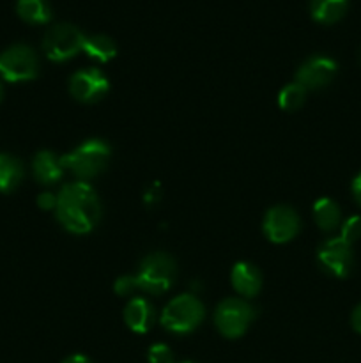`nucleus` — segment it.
Returning a JSON list of instances; mask_svg holds the SVG:
<instances>
[{"mask_svg": "<svg viewBox=\"0 0 361 363\" xmlns=\"http://www.w3.org/2000/svg\"><path fill=\"white\" fill-rule=\"evenodd\" d=\"M347 0H310L311 18L319 23H336L345 14Z\"/></svg>", "mask_w": 361, "mask_h": 363, "instance_id": "15", "label": "nucleus"}, {"mask_svg": "<svg viewBox=\"0 0 361 363\" xmlns=\"http://www.w3.org/2000/svg\"><path fill=\"white\" fill-rule=\"evenodd\" d=\"M110 155H112V149L105 140L91 138L62 156L60 163L64 169L73 172L80 179H92L105 170Z\"/></svg>", "mask_w": 361, "mask_h": 363, "instance_id": "2", "label": "nucleus"}, {"mask_svg": "<svg viewBox=\"0 0 361 363\" xmlns=\"http://www.w3.org/2000/svg\"><path fill=\"white\" fill-rule=\"evenodd\" d=\"M149 363H173V354L165 344H154L149 347Z\"/></svg>", "mask_w": 361, "mask_h": 363, "instance_id": "22", "label": "nucleus"}, {"mask_svg": "<svg viewBox=\"0 0 361 363\" xmlns=\"http://www.w3.org/2000/svg\"><path fill=\"white\" fill-rule=\"evenodd\" d=\"M23 179V167L16 158L9 155H0V191L9 194L16 190Z\"/></svg>", "mask_w": 361, "mask_h": 363, "instance_id": "17", "label": "nucleus"}, {"mask_svg": "<svg viewBox=\"0 0 361 363\" xmlns=\"http://www.w3.org/2000/svg\"><path fill=\"white\" fill-rule=\"evenodd\" d=\"M183 363H193V362H183Z\"/></svg>", "mask_w": 361, "mask_h": 363, "instance_id": "29", "label": "nucleus"}, {"mask_svg": "<svg viewBox=\"0 0 361 363\" xmlns=\"http://www.w3.org/2000/svg\"><path fill=\"white\" fill-rule=\"evenodd\" d=\"M32 170H34V177L41 184L57 183V181L62 179L64 174V167L60 163V158H57L50 151H41L35 155L34 162H32Z\"/></svg>", "mask_w": 361, "mask_h": 363, "instance_id": "14", "label": "nucleus"}, {"mask_svg": "<svg viewBox=\"0 0 361 363\" xmlns=\"http://www.w3.org/2000/svg\"><path fill=\"white\" fill-rule=\"evenodd\" d=\"M137 279L134 277H120L119 280L115 282V293L120 294V296H127V294L133 293L137 289Z\"/></svg>", "mask_w": 361, "mask_h": 363, "instance_id": "23", "label": "nucleus"}, {"mask_svg": "<svg viewBox=\"0 0 361 363\" xmlns=\"http://www.w3.org/2000/svg\"><path fill=\"white\" fill-rule=\"evenodd\" d=\"M253 307L239 298H227L214 312V325L227 339H237L244 335L250 323L253 321Z\"/></svg>", "mask_w": 361, "mask_h": 363, "instance_id": "6", "label": "nucleus"}, {"mask_svg": "<svg viewBox=\"0 0 361 363\" xmlns=\"http://www.w3.org/2000/svg\"><path fill=\"white\" fill-rule=\"evenodd\" d=\"M232 287L241 294V296L251 298L260 291L262 275L253 264L250 262H237L232 268Z\"/></svg>", "mask_w": 361, "mask_h": 363, "instance_id": "13", "label": "nucleus"}, {"mask_svg": "<svg viewBox=\"0 0 361 363\" xmlns=\"http://www.w3.org/2000/svg\"><path fill=\"white\" fill-rule=\"evenodd\" d=\"M84 52L88 57H92V59L99 60V62H108V60H112L117 55V46L115 41L108 38V35L96 34L85 38Z\"/></svg>", "mask_w": 361, "mask_h": 363, "instance_id": "18", "label": "nucleus"}, {"mask_svg": "<svg viewBox=\"0 0 361 363\" xmlns=\"http://www.w3.org/2000/svg\"><path fill=\"white\" fill-rule=\"evenodd\" d=\"M110 91V82L96 67L76 71L69 80V92L74 99L81 103L99 101Z\"/></svg>", "mask_w": 361, "mask_h": 363, "instance_id": "10", "label": "nucleus"}, {"mask_svg": "<svg viewBox=\"0 0 361 363\" xmlns=\"http://www.w3.org/2000/svg\"><path fill=\"white\" fill-rule=\"evenodd\" d=\"M314 218L322 230L336 229L340 223V208L331 199H319L314 204Z\"/></svg>", "mask_w": 361, "mask_h": 363, "instance_id": "19", "label": "nucleus"}, {"mask_svg": "<svg viewBox=\"0 0 361 363\" xmlns=\"http://www.w3.org/2000/svg\"><path fill=\"white\" fill-rule=\"evenodd\" d=\"M317 259L326 272L338 279H345L353 269V247L342 238H331L321 245Z\"/></svg>", "mask_w": 361, "mask_h": 363, "instance_id": "8", "label": "nucleus"}, {"mask_svg": "<svg viewBox=\"0 0 361 363\" xmlns=\"http://www.w3.org/2000/svg\"><path fill=\"white\" fill-rule=\"evenodd\" d=\"M87 35L71 23H57L50 28L42 39V50L53 62H64L84 50Z\"/></svg>", "mask_w": 361, "mask_h": 363, "instance_id": "5", "label": "nucleus"}, {"mask_svg": "<svg viewBox=\"0 0 361 363\" xmlns=\"http://www.w3.org/2000/svg\"><path fill=\"white\" fill-rule=\"evenodd\" d=\"M304 92H306V89L301 87L299 84L285 85L278 94L280 108L285 110V112H294V110H297L303 105Z\"/></svg>", "mask_w": 361, "mask_h": 363, "instance_id": "20", "label": "nucleus"}, {"mask_svg": "<svg viewBox=\"0 0 361 363\" xmlns=\"http://www.w3.org/2000/svg\"><path fill=\"white\" fill-rule=\"evenodd\" d=\"M38 206L45 211H50V209L57 208V197L53 194H42L39 195L38 199Z\"/></svg>", "mask_w": 361, "mask_h": 363, "instance_id": "24", "label": "nucleus"}, {"mask_svg": "<svg viewBox=\"0 0 361 363\" xmlns=\"http://www.w3.org/2000/svg\"><path fill=\"white\" fill-rule=\"evenodd\" d=\"M350 323H353V328L356 330L357 333H361V303L354 308L353 318H350Z\"/></svg>", "mask_w": 361, "mask_h": 363, "instance_id": "25", "label": "nucleus"}, {"mask_svg": "<svg viewBox=\"0 0 361 363\" xmlns=\"http://www.w3.org/2000/svg\"><path fill=\"white\" fill-rule=\"evenodd\" d=\"M39 73L38 55L27 45H14L0 53V77L7 82L34 80Z\"/></svg>", "mask_w": 361, "mask_h": 363, "instance_id": "7", "label": "nucleus"}, {"mask_svg": "<svg viewBox=\"0 0 361 363\" xmlns=\"http://www.w3.org/2000/svg\"><path fill=\"white\" fill-rule=\"evenodd\" d=\"M2 94H4V89H2V84H0V99H2Z\"/></svg>", "mask_w": 361, "mask_h": 363, "instance_id": "28", "label": "nucleus"}, {"mask_svg": "<svg viewBox=\"0 0 361 363\" xmlns=\"http://www.w3.org/2000/svg\"><path fill=\"white\" fill-rule=\"evenodd\" d=\"M338 66L333 59L324 55H315L301 64L296 74V84L304 89H321L335 78Z\"/></svg>", "mask_w": 361, "mask_h": 363, "instance_id": "11", "label": "nucleus"}, {"mask_svg": "<svg viewBox=\"0 0 361 363\" xmlns=\"http://www.w3.org/2000/svg\"><path fill=\"white\" fill-rule=\"evenodd\" d=\"M16 11L27 23L42 25L52 20V7L46 0H18Z\"/></svg>", "mask_w": 361, "mask_h": 363, "instance_id": "16", "label": "nucleus"}, {"mask_svg": "<svg viewBox=\"0 0 361 363\" xmlns=\"http://www.w3.org/2000/svg\"><path fill=\"white\" fill-rule=\"evenodd\" d=\"M299 216L289 206H275L264 218V233L273 243H287L299 233Z\"/></svg>", "mask_w": 361, "mask_h": 363, "instance_id": "9", "label": "nucleus"}, {"mask_svg": "<svg viewBox=\"0 0 361 363\" xmlns=\"http://www.w3.org/2000/svg\"><path fill=\"white\" fill-rule=\"evenodd\" d=\"M57 218L73 234H87L101 218L98 194L88 183H71L57 195Z\"/></svg>", "mask_w": 361, "mask_h": 363, "instance_id": "1", "label": "nucleus"}, {"mask_svg": "<svg viewBox=\"0 0 361 363\" xmlns=\"http://www.w3.org/2000/svg\"><path fill=\"white\" fill-rule=\"evenodd\" d=\"M62 363H91L87 357H84V354H73V357L66 358Z\"/></svg>", "mask_w": 361, "mask_h": 363, "instance_id": "27", "label": "nucleus"}, {"mask_svg": "<svg viewBox=\"0 0 361 363\" xmlns=\"http://www.w3.org/2000/svg\"><path fill=\"white\" fill-rule=\"evenodd\" d=\"M360 236H361V216H350V218H347L345 222H343L340 238L345 240L349 245H353Z\"/></svg>", "mask_w": 361, "mask_h": 363, "instance_id": "21", "label": "nucleus"}, {"mask_svg": "<svg viewBox=\"0 0 361 363\" xmlns=\"http://www.w3.org/2000/svg\"><path fill=\"white\" fill-rule=\"evenodd\" d=\"M204 305L193 294L176 296L161 312V325L172 333H190L204 321Z\"/></svg>", "mask_w": 361, "mask_h": 363, "instance_id": "3", "label": "nucleus"}, {"mask_svg": "<svg viewBox=\"0 0 361 363\" xmlns=\"http://www.w3.org/2000/svg\"><path fill=\"white\" fill-rule=\"evenodd\" d=\"M353 195H354V199H356L357 204L361 206V172L357 174L353 181Z\"/></svg>", "mask_w": 361, "mask_h": 363, "instance_id": "26", "label": "nucleus"}, {"mask_svg": "<svg viewBox=\"0 0 361 363\" xmlns=\"http://www.w3.org/2000/svg\"><path fill=\"white\" fill-rule=\"evenodd\" d=\"M134 279L138 289L149 294H161L168 291L176 280V262L170 255L161 252L151 254L142 261Z\"/></svg>", "mask_w": 361, "mask_h": 363, "instance_id": "4", "label": "nucleus"}, {"mask_svg": "<svg viewBox=\"0 0 361 363\" xmlns=\"http://www.w3.org/2000/svg\"><path fill=\"white\" fill-rule=\"evenodd\" d=\"M124 321L134 333H147L154 325V307L145 298H133L124 308Z\"/></svg>", "mask_w": 361, "mask_h": 363, "instance_id": "12", "label": "nucleus"}]
</instances>
